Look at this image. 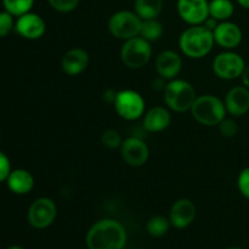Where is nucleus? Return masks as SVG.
<instances>
[{"label": "nucleus", "mask_w": 249, "mask_h": 249, "mask_svg": "<svg viewBox=\"0 0 249 249\" xmlns=\"http://www.w3.org/2000/svg\"><path fill=\"white\" fill-rule=\"evenodd\" d=\"M126 238L125 228L118 220L101 219L88 231L87 246L89 249H123Z\"/></svg>", "instance_id": "1"}, {"label": "nucleus", "mask_w": 249, "mask_h": 249, "mask_svg": "<svg viewBox=\"0 0 249 249\" xmlns=\"http://www.w3.org/2000/svg\"><path fill=\"white\" fill-rule=\"evenodd\" d=\"M215 44L213 32L203 24L190 26L185 29L179 38V48L189 58L198 60L206 57Z\"/></svg>", "instance_id": "2"}, {"label": "nucleus", "mask_w": 249, "mask_h": 249, "mask_svg": "<svg viewBox=\"0 0 249 249\" xmlns=\"http://www.w3.org/2000/svg\"><path fill=\"white\" fill-rule=\"evenodd\" d=\"M190 112L195 121L204 126H218L228 113L223 100L211 94L197 96Z\"/></svg>", "instance_id": "3"}, {"label": "nucleus", "mask_w": 249, "mask_h": 249, "mask_svg": "<svg viewBox=\"0 0 249 249\" xmlns=\"http://www.w3.org/2000/svg\"><path fill=\"white\" fill-rule=\"evenodd\" d=\"M163 92H164L163 99L168 108L178 113L190 111L195 100L197 99L194 85L180 78L169 80Z\"/></svg>", "instance_id": "4"}, {"label": "nucleus", "mask_w": 249, "mask_h": 249, "mask_svg": "<svg viewBox=\"0 0 249 249\" xmlns=\"http://www.w3.org/2000/svg\"><path fill=\"white\" fill-rule=\"evenodd\" d=\"M152 57V46L150 41L140 36L124 40L121 48V60L124 66L131 70H140L150 62Z\"/></svg>", "instance_id": "5"}, {"label": "nucleus", "mask_w": 249, "mask_h": 249, "mask_svg": "<svg viewBox=\"0 0 249 249\" xmlns=\"http://www.w3.org/2000/svg\"><path fill=\"white\" fill-rule=\"evenodd\" d=\"M141 24L142 19L136 15L135 11L119 10L109 17L108 31L114 38L124 41L140 36Z\"/></svg>", "instance_id": "6"}, {"label": "nucleus", "mask_w": 249, "mask_h": 249, "mask_svg": "<svg viewBox=\"0 0 249 249\" xmlns=\"http://www.w3.org/2000/svg\"><path fill=\"white\" fill-rule=\"evenodd\" d=\"M113 106L121 118L133 122L145 114L146 102L140 92L131 89H124L117 91Z\"/></svg>", "instance_id": "7"}, {"label": "nucleus", "mask_w": 249, "mask_h": 249, "mask_svg": "<svg viewBox=\"0 0 249 249\" xmlns=\"http://www.w3.org/2000/svg\"><path fill=\"white\" fill-rule=\"evenodd\" d=\"M246 66L245 58L240 53L225 50L218 53L213 60V72L220 79L233 80L241 78Z\"/></svg>", "instance_id": "8"}, {"label": "nucleus", "mask_w": 249, "mask_h": 249, "mask_svg": "<svg viewBox=\"0 0 249 249\" xmlns=\"http://www.w3.org/2000/svg\"><path fill=\"white\" fill-rule=\"evenodd\" d=\"M56 215H57V207L55 202L48 197H40L29 206L27 219L32 228L43 230L49 228L55 221Z\"/></svg>", "instance_id": "9"}, {"label": "nucleus", "mask_w": 249, "mask_h": 249, "mask_svg": "<svg viewBox=\"0 0 249 249\" xmlns=\"http://www.w3.org/2000/svg\"><path fill=\"white\" fill-rule=\"evenodd\" d=\"M119 150L124 162L134 168L142 167L147 163L150 157V148L147 143L138 136H129L123 140Z\"/></svg>", "instance_id": "10"}, {"label": "nucleus", "mask_w": 249, "mask_h": 249, "mask_svg": "<svg viewBox=\"0 0 249 249\" xmlns=\"http://www.w3.org/2000/svg\"><path fill=\"white\" fill-rule=\"evenodd\" d=\"M178 14L190 26L203 24L209 17L208 0H178Z\"/></svg>", "instance_id": "11"}, {"label": "nucleus", "mask_w": 249, "mask_h": 249, "mask_svg": "<svg viewBox=\"0 0 249 249\" xmlns=\"http://www.w3.org/2000/svg\"><path fill=\"white\" fill-rule=\"evenodd\" d=\"M15 31L24 39L36 40L45 34V21L38 14L29 11L22 16L17 17L15 23Z\"/></svg>", "instance_id": "12"}, {"label": "nucleus", "mask_w": 249, "mask_h": 249, "mask_svg": "<svg viewBox=\"0 0 249 249\" xmlns=\"http://www.w3.org/2000/svg\"><path fill=\"white\" fill-rule=\"evenodd\" d=\"M214 40L225 50H233L242 43L243 33L240 26L231 21L219 22L213 31Z\"/></svg>", "instance_id": "13"}, {"label": "nucleus", "mask_w": 249, "mask_h": 249, "mask_svg": "<svg viewBox=\"0 0 249 249\" xmlns=\"http://www.w3.org/2000/svg\"><path fill=\"white\" fill-rule=\"evenodd\" d=\"M156 70L158 75L163 79H175L182 70L181 56L174 50L162 51L156 57Z\"/></svg>", "instance_id": "14"}, {"label": "nucleus", "mask_w": 249, "mask_h": 249, "mask_svg": "<svg viewBox=\"0 0 249 249\" xmlns=\"http://www.w3.org/2000/svg\"><path fill=\"white\" fill-rule=\"evenodd\" d=\"M196 218V206L189 198H180L173 203L169 212V220L174 228L185 229Z\"/></svg>", "instance_id": "15"}, {"label": "nucleus", "mask_w": 249, "mask_h": 249, "mask_svg": "<svg viewBox=\"0 0 249 249\" xmlns=\"http://www.w3.org/2000/svg\"><path fill=\"white\" fill-rule=\"evenodd\" d=\"M226 111L232 117H242L249 112V89L245 85H236L231 88L226 94Z\"/></svg>", "instance_id": "16"}, {"label": "nucleus", "mask_w": 249, "mask_h": 249, "mask_svg": "<svg viewBox=\"0 0 249 249\" xmlns=\"http://www.w3.org/2000/svg\"><path fill=\"white\" fill-rule=\"evenodd\" d=\"M89 66V53L82 48H72L63 55L61 67L67 75L75 77L84 72Z\"/></svg>", "instance_id": "17"}, {"label": "nucleus", "mask_w": 249, "mask_h": 249, "mask_svg": "<svg viewBox=\"0 0 249 249\" xmlns=\"http://www.w3.org/2000/svg\"><path fill=\"white\" fill-rule=\"evenodd\" d=\"M172 123L169 109L163 106H155L148 109L143 116V128L148 133H160L168 129Z\"/></svg>", "instance_id": "18"}, {"label": "nucleus", "mask_w": 249, "mask_h": 249, "mask_svg": "<svg viewBox=\"0 0 249 249\" xmlns=\"http://www.w3.org/2000/svg\"><path fill=\"white\" fill-rule=\"evenodd\" d=\"M6 185L12 194L23 196L33 190L34 178L32 173L27 169H22V168L12 169L6 179Z\"/></svg>", "instance_id": "19"}, {"label": "nucleus", "mask_w": 249, "mask_h": 249, "mask_svg": "<svg viewBox=\"0 0 249 249\" xmlns=\"http://www.w3.org/2000/svg\"><path fill=\"white\" fill-rule=\"evenodd\" d=\"M164 5V0H135L134 11L141 19L157 18Z\"/></svg>", "instance_id": "20"}, {"label": "nucleus", "mask_w": 249, "mask_h": 249, "mask_svg": "<svg viewBox=\"0 0 249 249\" xmlns=\"http://www.w3.org/2000/svg\"><path fill=\"white\" fill-rule=\"evenodd\" d=\"M235 12V5L231 0H212L209 1V16L218 22L229 21Z\"/></svg>", "instance_id": "21"}, {"label": "nucleus", "mask_w": 249, "mask_h": 249, "mask_svg": "<svg viewBox=\"0 0 249 249\" xmlns=\"http://www.w3.org/2000/svg\"><path fill=\"white\" fill-rule=\"evenodd\" d=\"M163 32V24L158 21L157 18L151 19H142V24H141L140 29V36L147 41H157L158 39L162 38Z\"/></svg>", "instance_id": "22"}, {"label": "nucleus", "mask_w": 249, "mask_h": 249, "mask_svg": "<svg viewBox=\"0 0 249 249\" xmlns=\"http://www.w3.org/2000/svg\"><path fill=\"white\" fill-rule=\"evenodd\" d=\"M169 218L164 215H155L146 224V230L152 237H162L169 231L170 228Z\"/></svg>", "instance_id": "23"}, {"label": "nucleus", "mask_w": 249, "mask_h": 249, "mask_svg": "<svg viewBox=\"0 0 249 249\" xmlns=\"http://www.w3.org/2000/svg\"><path fill=\"white\" fill-rule=\"evenodd\" d=\"M34 0H2L5 11L10 12L14 17H19L32 10Z\"/></svg>", "instance_id": "24"}, {"label": "nucleus", "mask_w": 249, "mask_h": 249, "mask_svg": "<svg viewBox=\"0 0 249 249\" xmlns=\"http://www.w3.org/2000/svg\"><path fill=\"white\" fill-rule=\"evenodd\" d=\"M101 142L105 147L114 150V148H121L123 139H122L119 131L114 130V129H107V130L102 133Z\"/></svg>", "instance_id": "25"}, {"label": "nucleus", "mask_w": 249, "mask_h": 249, "mask_svg": "<svg viewBox=\"0 0 249 249\" xmlns=\"http://www.w3.org/2000/svg\"><path fill=\"white\" fill-rule=\"evenodd\" d=\"M15 23L16 21L10 12L5 11V10L0 11V38H5L9 36L15 29Z\"/></svg>", "instance_id": "26"}, {"label": "nucleus", "mask_w": 249, "mask_h": 249, "mask_svg": "<svg viewBox=\"0 0 249 249\" xmlns=\"http://www.w3.org/2000/svg\"><path fill=\"white\" fill-rule=\"evenodd\" d=\"M48 2L55 11L61 14L72 12L79 5V0H48Z\"/></svg>", "instance_id": "27"}, {"label": "nucleus", "mask_w": 249, "mask_h": 249, "mask_svg": "<svg viewBox=\"0 0 249 249\" xmlns=\"http://www.w3.org/2000/svg\"><path fill=\"white\" fill-rule=\"evenodd\" d=\"M219 131H220L221 135L224 138H233V136L237 135L238 133V125L233 119L225 118L220 122V124L218 125Z\"/></svg>", "instance_id": "28"}, {"label": "nucleus", "mask_w": 249, "mask_h": 249, "mask_svg": "<svg viewBox=\"0 0 249 249\" xmlns=\"http://www.w3.org/2000/svg\"><path fill=\"white\" fill-rule=\"evenodd\" d=\"M237 189L245 198L249 199V167L243 168L238 174Z\"/></svg>", "instance_id": "29"}, {"label": "nucleus", "mask_w": 249, "mask_h": 249, "mask_svg": "<svg viewBox=\"0 0 249 249\" xmlns=\"http://www.w3.org/2000/svg\"><path fill=\"white\" fill-rule=\"evenodd\" d=\"M11 162H10V158L7 157L6 153H4L2 151H0V184L4 181H6V179L9 178L10 173H11Z\"/></svg>", "instance_id": "30"}, {"label": "nucleus", "mask_w": 249, "mask_h": 249, "mask_svg": "<svg viewBox=\"0 0 249 249\" xmlns=\"http://www.w3.org/2000/svg\"><path fill=\"white\" fill-rule=\"evenodd\" d=\"M116 95H117V91H114V90H112V89H107L106 91L104 92V99L106 100L107 102H111V104H113L114 99H116Z\"/></svg>", "instance_id": "31"}, {"label": "nucleus", "mask_w": 249, "mask_h": 249, "mask_svg": "<svg viewBox=\"0 0 249 249\" xmlns=\"http://www.w3.org/2000/svg\"><path fill=\"white\" fill-rule=\"evenodd\" d=\"M241 80H242V85H245L247 89H249V66H246L245 71L241 75Z\"/></svg>", "instance_id": "32"}, {"label": "nucleus", "mask_w": 249, "mask_h": 249, "mask_svg": "<svg viewBox=\"0 0 249 249\" xmlns=\"http://www.w3.org/2000/svg\"><path fill=\"white\" fill-rule=\"evenodd\" d=\"M237 2L240 6L243 7V9L249 10V0H237Z\"/></svg>", "instance_id": "33"}, {"label": "nucleus", "mask_w": 249, "mask_h": 249, "mask_svg": "<svg viewBox=\"0 0 249 249\" xmlns=\"http://www.w3.org/2000/svg\"><path fill=\"white\" fill-rule=\"evenodd\" d=\"M7 249H23V248L19 247V246H11V247H9Z\"/></svg>", "instance_id": "34"}, {"label": "nucleus", "mask_w": 249, "mask_h": 249, "mask_svg": "<svg viewBox=\"0 0 249 249\" xmlns=\"http://www.w3.org/2000/svg\"><path fill=\"white\" fill-rule=\"evenodd\" d=\"M229 249H243V248H240V247H231V248H229Z\"/></svg>", "instance_id": "35"}, {"label": "nucleus", "mask_w": 249, "mask_h": 249, "mask_svg": "<svg viewBox=\"0 0 249 249\" xmlns=\"http://www.w3.org/2000/svg\"><path fill=\"white\" fill-rule=\"evenodd\" d=\"M0 139H1V130H0Z\"/></svg>", "instance_id": "36"}]
</instances>
